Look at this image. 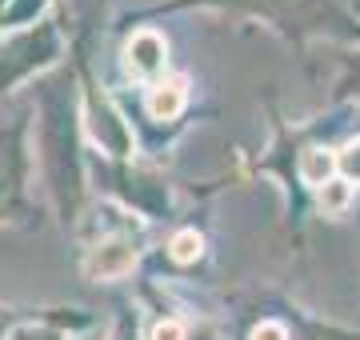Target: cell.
Instances as JSON below:
<instances>
[{
	"label": "cell",
	"mask_w": 360,
	"mask_h": 340,
	"mask_svg": "<svg viewBox=\"0 0 360 340\" xmlns=\"http://www.w3.org/2000/svg\"><path fill=\"white\" fill-rule=\"evenodd\" d=\"M32 105H20L0 124V224H16L32 212Z\"/></svg>",
	"instance_id": "3"
},
{
	"label": "cell",
	"mask_w": 360,
	"mask_h": 340,
	"mask_svg": "<svg viewBox=\"0 0 360 340\" xmlns=\"http://www.w3.org/2000/svg\"><path fill=\"white\" fill-rule=\"evenodd\" d=\"M144 340H188V325H184L180 316H160V320L148 328Z\"/></svg>",
	"instance_id": "17"
},
{
	"label": "cell",
	"mask_w": 360,
	"mask_h": 340,
	"mask_svg": "<svg viewBox=\"0 0 360 340\" xmlns=\"http://www.w3.org/2000/svg\"><path fill=\"white\" fill-rule=\"evenodd\" d=\"M229 8V13H248L272 25L276 32H284L288 40L304 44L312 37H324V40H356L360 44V20L348 13L340 0H168L160 8L144 16H156V13H176V8Z\"/></svg>",
	"instance_id": "2"
},
{
	"label": "cell",
	"mask_w": 360,
	"mask_h": 340,
	"mask_svg": "<svg viewBox=\"0 0 360 340\" xmlns=\"http://www.w3.org/2000/svg\"><path fill=\"white\" fill-rule=\"evenodd\" d=\"M248 340H292V332H288V325H284V316L269 313L248 328Z\"/></svg>",
	"instance_id": "14"
},
{
	"label": "cell",
	"mask_w": 360,
	"mask_h": 340,
	"mask_svg": "<svg viewBox=\"0 0 360 340\" xmlns=\"http://www.w3.org/2000/svg\"><path fill=\"white\" fill-rule=\"evenodd\" d=\"M108 340H141V316H136V308L120 304V316H116Z\"/></svg>",
	"instance_id": "15"
},
{
	"label": "cell",
	"mask_w": 360,
	"mask_h": 340,
	"mask_svg": "<svg viewBox=\"0 0 360 340\" xmlns=\"http://www.w3.org/2000/svg\"><path fill=\"white\" fill-rule=\"evenodd\" d=\"M333 164H336V176L348 184V188H356L360 184V136H348L340 144V152H333Z\"/></svg>",
	"instance_id": "11"
},
{
	"label": "cell",
	"mask_w": 360,
	"mask_h": 340,
	"mask_svg": "<svg viewBox=\"0 0 360 340\" xmlns=\"http://www.w3.org/2000/svg\"><path fill=\"white\" fill-rule=\"evenodd\" d=\"M316 204H321L324 212H340V209H348V204H352V188H348L340 176H333L328 184H321V188H316Z\"/></svg>",
	"instance_id": "13"
},
{
	"label": "cell",
	"mask_w": 360,
	"mask_h": 340,
	"mask_svg": "<svg viewBox=\"0 0 360 340\" xmlns=\"http://www.w3.org/2000/svg\"><path fill=\"white\" fill-rule=\"evenodd\" d=\"M136 261H141V249H136L132 224H116V228H104L84 249L80 264H84L89 280H124L136 268Z\"/></svg>",
	"instance_id": "6"
},
{
	"label": "cell",
	"mask_w": 360,
	"mask_h": 340,
	"mask_svg": "<svg viewBox=\"0 0 360 340\" xmlns=\"http://www.w3.org/2000/svg\"><path fill=\"white\" fill-rule=\"evenodd\" d=\"M120 56H124V72H129L132 80L156 84L168 68V40L160 37L156 28H136V32L124 40Z\"/></svg>",
	"instance_id": "7"
},
{
	"label": "cell",
	"mask_w": 360,
	"mask_h": 340,
	"mask_svg": "<svg viewBox=\"0 0 360 340\" xmlns=\"http://www.w3.org/2000/svg\"><path fill=\"white\" fill-rule=\"evenodd\" d=\"M37 320L60 325L65 332H77V328L92 325V316H84L80 308H16V304H0V340H8L16 328L37 325Z\"/></svg>",
	"instance_id": "8"
},
{
	"label": "cell",
	"mask_w": 360,
	"mask_h": 340,
	"mask_svg": "<svg viewBox=\"0 0 360 340\" xmlns=\"http://www.w3.org/2000/svg\"><path fill=\"white\" fill-rule=\"evenodd\" d=\"M96 172H101L104 188L124 204V212H141L148 221H168L172 188L165 176H156L148 169H132V160H101Z\"/></svg>",
	"instance_id": "5"
},
{
	"label": "cell",
	"mask_w": 360,
	"mask_h": 340,
	"mask_svg": "<svg viewBox=\"0 0 360 340\" xmlns=\"http://www.w3.org/2000/svg\"><path fill=\"white\" fill-rule=\"evenodd\" d=\"M340 89H348V92H356V96H360V53L348 56V80L340 84Z\"/></svg>",
	"instance_id": "18"
},
{
	"label": "cell",
	"mask_w": 360,
	"mask_h": 340,
	"mask_svg": "<svg viewBox=\"0 0 360 340\" xmlns=\"http://www.w3.org/2000/svg\"><path fill=\"white\" fill-rule=\"evenodd\" d=\"M44 4H49V0H8V8L0 13V25H4V28H28V25H37L40 13H44Z\"/></svg>",
	"instance_id": "12"
},
{
	"label": "cell",
	"mask_w": 360,
	"mask_h": 340,
	"mask_svg": "<svg viewBox=\"0 0 360 340\" xmlns=\"http://www.w3.org/2000/svg\"><path fill=\"white\" fill-rule=\"evenodd\" d=\"M32 112H37V157L49 200L60 224L77 228L89 200V152H84V124H80L77 68L68 65L37 77Z\"/></svg>",
	"instance_id": "1"
},
{
	"label": "cell",
	"mask_w": 360,
	"mask_h": 340,
	"mask_svg": "<svg viewBox=\"0 0 360 340\" xmlns=\"http://www.w3.org/2000/svg\"><path fill=\"white\" fill-rule=\"evenodd\" d=\"M200 256H205V236L196 233V228H180V233L168 240V261L196 264Z\"/></svg>",
	"instance_id": "10"
},
{
	"label": "cell",
	"mask_w": 360,
	"mask_h": 340,
	"mask_svg": "<svg viewBox=\"0 0 360 340\" xmlns=\"http://www.w3.org/2000/svg\"><path fill=\"white\" fill-rule=\"evenodd\" d=\"M188 105V80L184 77H160L156 84H148L144 108L153 120H176Z\"/></svg>",
	"instance_id": "9"
},
{
	"label": "cell",
	"mask_w": 360,
	"mask_h": 340,
	"mask_svg": "<svg viewBox=\"0 0 360 340\" xmlns=\"http://www.w3.org/2000/svg\"><path fill=\"white\" fill-rule=\"evenodd\" d=\"M65 53V32L56 20L40 16L37 25L16 28L13 37L0 40V96L13 92L20 80L40 77L44 68H52Z\"/></svg>",
	"instance_id": "4"
},
{
	"label": "cell",
	"mask_w": 360,
	"mask_h": 340,
	"mask_svg": "<svg viewBox=\"0 0 360 340\" xmlns=\"http://www.w3.org/2000/svg\"><path fill=\"white\" fill-rule=\"evenodd\" d=\"M8 340H68V332L60 325H49V320H37V325L16 328Z\"/></svg>",
	"instance_id": "16"
}]
</instances>
